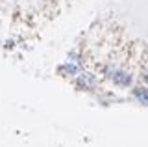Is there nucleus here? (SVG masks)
Instances as JSON below:
<instances>
[{"label": "nucleus", "instance_id": "nucleus-1", "mask_svg": "<svg viewBox=\"0 0 148 147\" xmlns=\"http://www.w3.org/2000/svg\"><path fill=\"white\" fill-rule=\"evenodd\" d=\"M135 97L141 101L143 104H148V88H137L135 89Z\"/></svg>", "mask_w": 148, "mask_h": 147}]
</instances>
